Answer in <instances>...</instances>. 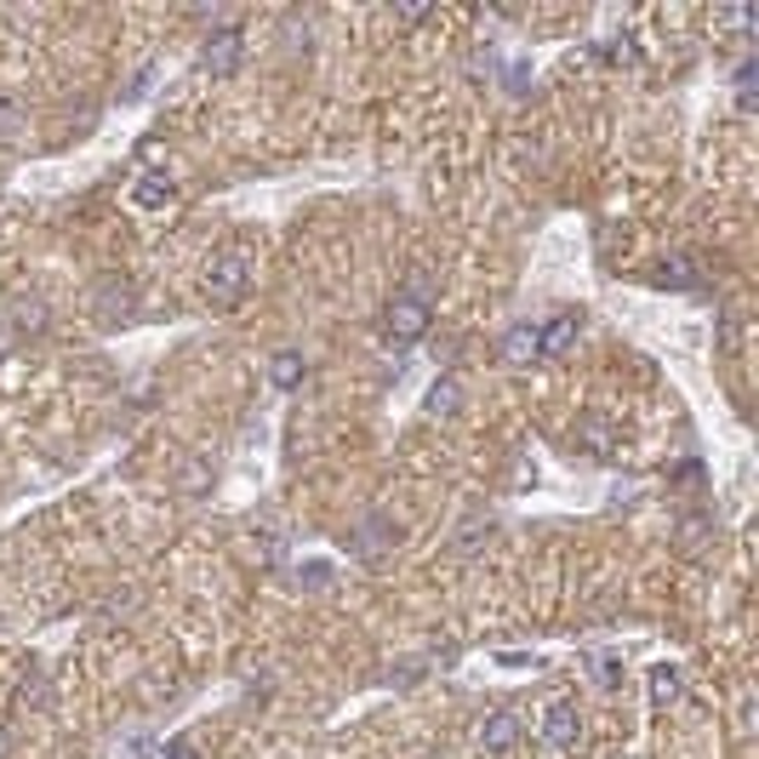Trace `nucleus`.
<instances>
[{"mask_svg": "<svg viewBox=\"0 0 759 759\" xmlns=\"http://www.w3.org/2000/svg\"><path fill=\"white\" fill-rule=\"evenodd\" d=\"M303 371H308L303 354H298V349H280L275 360H269V383H275V389H298V383H303Z\"/></svg>", "mask_w": 759, "mask_h": 759, "instance_id": "9", "label": "nucleus"}, {"mask_svg": "<svg viewBox=\"0 0 759 759\" xmlns=\"http://www.w3.org/2000/svg\"><path fill=\"white\" fill-rule=\"evenodd\" d=\"M537 736L548 748H577V736H583V713H577V703H548L543 720H537Z\"/></svg>", "mask_w": 759, "mask_h": 759, "instance_id": "4", "label": "nucleus"}, {"mask_svg": "<svg viewBox=\"0 0 759 759\" xmlns=\"http://www.w3.org/2000/svg\"><path fill=\"white\" fill-rule=\"evenodd\" d=\"M662 286H697V269H691L685 257H674V263H662Z\"/></svg>", "mask_w": 759, "mask_h": 759, "instance_id": "16", "label": "nucleus"}, {"mask_svg": "<svg viewBox=\"0 0 759 759\" xmlns=\"http://www.w3.org/2000/svg\"><path fill=\"white\" fill-rule=\"evenodd\" d=\"M383 543H389V526H383V520H366L360 531H354V554H360V560H377V554H383Z\"/></svg>", "mask_w": 759, "mask_h": 759, "instance_id": "11", "label": "nucleus"}, {"mask_svg": "<svg viewBox=\"0 0 759 759\" xmlns=\"http://www.w3.org/2000/svg\"><path fill=\"white\" fill-rule=\"evenodd\" d=\"M429 320H434V308L422 292H394L389 308H383V331H389V343H417V338H429Z\"/></svg>", "mask_w": 759, "mask_h": 759, "instance_id": "2", "label": "nucleus"}, {"mask_svg": "<svg viewBox=\"0 0 759 759\" xmlns=\"http://www.w3.org/2000/svg\"><path fill=\"white\" fill-rule=\"evenodd\" d=\"M531 360H543V349H537V320H515V326L503 331V366L526 371Z\"/></svg>", "mask_w": 759, "mask_h": 759, "instance_id": "5", "label": "nucleus"}, {"mask_svg": "<svg viewBox=\"0 0 759 759\" xmlns=\"http://www.w3.org/2000/svg\"><path fill=\"white\" fill-rule=\"evenodd\" d=\"M652 697L657 703H680V668H652Z\"/></svg>", "mask_w": 759, "mask_h": 759, "instance_id": "14", "label": "nucleus"}, {"mask_svg": "<svg viewBox=\"0 0 759 759\" xmlns=\"http://www.w3.org/2000/svg\"><path fill=\"white\" fill-rule=\"evenodd\" d=\"M720 24L736 29V35H748V29H759V12L754 7H731V12H720Z\"/></svg>", "mask_w": 759, "mask_h": 759, "instance_id": "15", "label": "nucleus"}, {"mask_svg": "<svg viewBox=\"0 0 759 759\" xmlns=\"http://www.w3.org/2000/svg\"><path fill=\"white\" fill-rule=\"evenodd\" d=\"M577 445H589L594 457H606L611 452V429L599 417H583V422H577Z\"/></svg>", "mask_w": 759, "mask_h": 759, "instance_id": "12", "label": "nucleus"}, {"mask_svg": "<svg viewBox=\"0 0 759 759\" xmlns=\"http://www.w3.org/2000/svg\"><path fill=\"white\" fill-rule=\"evenodd\" d=\"M200 292H206L212 308H235L245 292H252V257H245L240 245H223V252H212L206 275H200Z\"/></svg>", "mask_w": 759, "mask_h": 759, "instance_id": "1", "label": "nucleus"}, {"mask_svg": "<svg viewBox=\"0 0 759 759\" xmlns=\"http://www.w3.org/2000/svg\"><path fill=\"white\" fill-rule=\"evenodd\" d=\"M12 754V736H7V725H0V759H7Z\"/></svg>", "mask_w": 759, "mask_h": 759, "instance_id": "18", "label": "nucleus"}, {"mask_svg": "<svg viewBox=\"0 0 759 759\" xmlns=\"http://www.w3.org/2000/svg\"><path fill=\"white\" fill-rule=\"evenodd\" d=\"M475 736H480V748L485 754H508L526 736V720L515 708H491V713H480V725H475Z\"/></svg>", "mask_w": 759, "mask_h": 759, "instance_id": "3", "label": "nucleus"}, {"mask_svg": "<svg viewBox=\"0 0 759 759\" xmlns=\"http://www.w3.org/2000/svg\"><path fill=\"white\" fill-rule=\"evenodd\" d=\"M577 343V315H554L548 326H537V349L543 354H566Z\"/></svg>", "mask_w": 759, "mask_h": 759, "instance_id": "8", "label": "nucleus"}, {"mask_svg": "<svg viewBox=\"0 0 759 759\" xmlns=\"http://www.w3.org/2000/svg\"><path fill=\"white\" fill-rule=\"evenodd\" d=\"M161 759H200V754H194V743H172Z\"/></svg>", "mask_w": 759, "mask_h": 759, "instance_id": "17", "label": "nucleus"}, {"mask_svg": "<svg viewBox=\"0 0 759 759\" xmlns=\"http://www.w3.org/2000/svg\"><path fill=\"white\" fill-rule=\"evenodd\" d=\"M131 200H138V206H166V200H172V184H166V177H138V189H131Z\"/></svg>", "mask_w": 759, "mask_h": 759, "instance_id": "13", "label": "nucleus"}, {"mask_svg": "<svg viewBox=\"0 0 759 759\" xmlns=\"http://www.w3.org/2000/svg\"><path fill=\"white\" fill-rule=\"evenodd\" d=\"M240 58H245V35L240 29H212L206 35V69L212 75H235Z\"/></svg>", "mask_w": 759, "mask_h": 759, "instance_id": "6", "label": "nucleus"}, {"mask_svg": "<svg viewBox=\"0 0 759 759\" xmlns=\"http://www.w3.org/2000/svg\"><path fill=\"white\" fill-rule=\"evenodd\" d=\"M429 412L434 417H457L463 412V383H457V377H440V383L429 389Z\"/></svg>", "mask_w": 759, "mask_h": 759, "instance_id": "10", "label": "nucleus"}, {"mask_svg": "<svg viewBox=\"0 0 759 759\" xmlns=\"http://www.w3.org/2000/svg\"><path fill=\"white\" fill-rule=\"evenodd\" d=\"M131 303H138V298H131V286H121V280H103V286H98V320H103V326L126 320Z\"/></svg>", "mask_w": 759, "mask_h": 759, "instance_id": "7", "label": "nucleus"}]
</instances>
